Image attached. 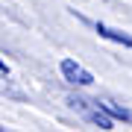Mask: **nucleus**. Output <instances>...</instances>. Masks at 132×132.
Instances as JSON below:
<instances>
[{"label": "nucleus", "mask_w": 132, "mask_h": 132, "mask_svg": "<svg viewBox=\"0 0 132 132\" xmlns=\"http://www.w3.org/2000/svg\"><path fill=\"white\" fill-rule=\"evenodd\" d=\"M59 68H62V76H65L68 82H73V85H91L94 82V76L85 71L79 62H73V59H62Z\"/></svg>", "instance_id": "obj_1"}, {"label": "nucleus", "mask_w": 132, "mask_h": 132, "mask_svg": "<svg viewBox=\"0 0 132 132\" xmlns=\"http://www.w3.org/2000/svg\"><path fill=\"white\" fill-rule=\"evenodd\" d=\"M97 32H100V38H109V41H118V44H123V47H132V35L120 32V29H112V27H106V24H97Z\"/></svg>", "instance_id": "obj_2"}, {"label": "nucleus", "mask_w": 132, "mask_h": 132, "mask_svg": "<svg viewBox=\"0 0 132 132\" xmlns=\"http://www.w3.org/2000/svg\"><path fill=\"white\" fill-rule=\"evenodd\" d=\"M100 106H103L106 112L112 114V118H120V120H132V112H129V109H123V106H114L112 100H100Z\"/></svg>", "instance_id": "obj_3"}]
</instances>
